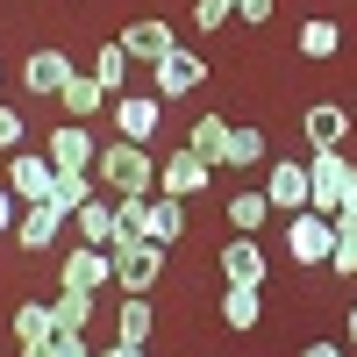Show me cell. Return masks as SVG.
Returning <instances> with one entry per match:
<instances>
[{"label": "cell", "mask_w": 357, "mask_h": 357, "mask_svg": "<svg viewBox=\"0 0 357 357\" xmlns=\"http://www.w3.org/2000/svg\"><path fill=\"white\" fill-rule=\"evenodd\" d=\"M222 279L229 286H264V243L257 236H229L222 243Z\"/></svg>", "instance_id": "cell-13"}, {"label": "cell", "mask_w": 357, "mask_h": 357, "mask_svg": "<svg viewBox=\"0 0 357 357\" xmlns=\"http://www.w3.org/2000/svg\"><path fill=\"white\" fill-rule=\"evenodd\" d=\"M50 186H57V165H50V151H8V193H15L22 207L50 200Z\"/></svg>", "instance_id": "cell-5"}, {"label": "cell", "mask_w": 357, "mask_h": 357, "mask_svg": "<svg viewBox=\"0 0 357 357\" xmlns=\"http://www.w3.org/2000/svg\"><path fill=\"white\" fill-rule=\"evenodd\" d=\"M158 272H165V243H151V236L114 243V286H122V293H151Z\"/></svg>", "instance_id": "cell-3"}, {"label": "cell", "mask_w": 357, "mask_h": 357, "mask_svg": "<svg viewBox=\"0 0 357 357\" xmlns=\"http://www.w3.org/2000/svg\"><path fill=\"white\" fill-rule=\"evenodd\" d=\"M0 151H22V114L0 107Z\"/></svg>", "instance_id": "cell-32"}, {"label": "cell", "mask_w": 357, "mask_h": 357, "mask_svg": "<svg viewBox=\"0 0 357 357\" xmlns=\"http://www.w3.org/2000/svg\"><path fill=\"white\" fill-rule=\"evenodd\" d=\"M186 151H193V158H207V165L222 172V158H229V122H222V114H200L193 136H186Z\"/></svg>", "instance_id": "cell-23"}, {"label": "cell", "mask_w": 357, "mask_h": 357, "mask_svg": "<svg viewBox=\"0 0 357 357\" xmlns=\"http://www.w3.org/2000/svg\"><path fill=\"white\" fill-rule=\"evenodd\" d=\"M0 79H8V72H0Z\"/></svg>", "instance_id": "cell-39"}, {"label": "cell", "mask_w": 357, "mask_h": 357, "mask_svg": "<svg viewBox=\"0 0 357 357\" xmlns=\"http://www.w3.org/2000/svg\"><path fill=\"white\" fill-rule=\"evenodd\" d=\"M72 229H79V243H93V250H114V200H86L79 215H72Z\"/></svg>", "instance_id": "cell-19"}, {"label": "cell", "mask_w": 357, "mask_h": 357, "mask_svg": "<svg viewBox=\"0 0 357 357\" xmlns=\"http://www.w3.org/2000/svg\"><path fill=\"white\" fill-rule=\"evenodd\" d=\"M57 100H65V114H72V122H86V114H100L114 93H107V86L93 79V72H72L65 79V93H57Z\"/></svg>", "instance_id": "cell-20"}, {"label": "cell", "mask_w": 357, "mask_h": 357, "mask_svg": "<svg viewBox=\"0 0 357 357\" xmlns=\"http://www.w3.org/2000/svg\"><path fill=\"white\" fill-rule=\"evenodd\" d=\"M286 250H293V264H329V250H336V222L314 215V207L286 215Z\"/></svg>", "instance_id": "cell-4"}, {"label": "cell", "mask_w": 357, "mask_h": 357, "mask_svg": "<svg viewBox=\"0 0 357 357\" xmlns=\"http://www.w3.org/2000/svg\"><path fill=\"white\" fill-rule=\"evenodd\" d=\"M43 151H50V165H57V172H93V158H100V143L86 136V122H57Z\"/></svg>", "instance_id": "cell-10"}, {"label": "cell", "mask_w": 357, "mask_h": 357, "mask_svg": "<svg viewBox=\"0 0 357 357\" xmlns=\"http://www.w3.org/2000/svg\"><path fill=\"white\" fill-rule=\"evenodd\" d=\"M114 129H122V143H151L158 122H165V100L158 93H114V114H107Z\"/></svg>", "instance_id": "cell-6"}, {"label": "cell", "mask_w": 357, "mask_h": 357, "mask_svg": "<svg viewBox=\"0 0 357 357\" xmlns=\"http://www.w3.org/2000/svg\"><path fill=\"white\" fill-rule=\"evenodd\" d=\"M43 350H50V357H93V350H86V336H72V329H57Z\"/></svg>", "instance_id": "cell-31"}, {"label": "cell", "mask_w": 357, "mask_h": 357, "mask_svg": "<svg viewBox=\"0 0 357 357\" xmlns=\"http://www.w3.org/2000/svg\"><path fill=\"white\" fill-rule=\"evenodd\" d=\"M65 79H72L65 50H29L22 57V86H29V93H65Z\"/></svg>", "instance_id": "cell-16"}, {"label": "cell", "mask_w": 357, "mask_h": 357, "mask_svg": "<svg viewBox=\"0 0 357 357\" xmlns=\"http://www.w3.org/2000/svg\"><path fill=\"white\" fill-rule=\"evenodd\" d=\"M100 357H151V350H143V343H107Z\"/></svg>", "instance_id": "cell-35"}, {"label": "cell", "mask_w": 357, "mask_h": 357, "mask_svg": "<svg viewBox=\"0 0 357 357\" xmlns=\"http://www.w3.org/2000/svg\"><path fill=\"white\" fill-rule=\"evenodd\" d=\"M350 200H357V165H350L343 151H314V158H307V207L336 222Z\"/></svg>", "instance_id": "cell-1"}, {"label": "cell", "mask_w": 357, "mask_h": 357, "mask_svg": "<svg viewBox=\"0 0 357 357\" xmlns=\"http://www.w3.org/2000/svg\"><path fill=\"white\" fill-rule=\"evenodd\" d=\"M200 79H207V57L172 50V57H158V65H151V93H158V100H178V93H193Z\"/></svg>", "instance_id": "cell-9"}, {"label": "cell", "mask_w": 357, "mask_h": 357, "mask_svg": "<svg viewBox=\"0 0 357 357\" xmlns=\"http://www.w3.org/2000/svg\"><path fill=\"white\" fill-rule=\"evenodd\" d=\"M22 357H50V350H43V343H29V350H22Z\"/></svg>", "instance_id": "cell-37"}, {"label": "cell", "mask_w": 357, "mask_h": 357, "mask_svg": "<svg viewBox=\"0 0 357 357\" xmlns=\"http://www.w3.org/2000/svg\"><path fill=\"white\" fill-rule=\"evenodd\" d=\"M264 222H272V200H264V186H243V193L229 200V229H236V236H250V229H264Z\"/></svg>", "instance_id": "cell-24"}, {"label": "cell", "mask_w": 357, "mask_h": 357, "mask_svg": "<svg viewBox=\"0 0 357 357\" xmlns=\"http://www.w3.org/2000/svg\"><path fill=\"white\" fill-rule=\"evenodd\" d=\"M301 357H343V343H301Z\"/></svg>", "instance_id": "cell-36"}, {"label": "cell", "mask_w": 357, "mask_h": 357, "mask_svg": "<svg viewBox=\"0 0 357 357\" xmlns=\"http://www.w3.org/2000/svg\"><path fill=\"white\" fill-rule=\"evenodd\" d=\"M129 50V65H158V57H172L178 50V36H172V22H129L122 36H114Z\"/></svg>", "instance_id": "cell-11"}, {"label": "cell", "mask_w": 357, "mask_h": 357, "mask_svg": "<svg viewBox=\"0 0 357 357\" xmlns=\"http://www.w3.org/2000/svg\"><path fill=\"white\" fill-rule=\"evenodd\" d=\"M65 222H72L65 207L36 200V207H22V222H15V243H22V250H50V243H57V229H65Z\"/></svg>", "instance_id": "cell-15"}, {"label": "cell", "mask_w": 357, "mask_h": 357, "mask_svg": "<svg viewBox=\"0 0 357 357\" xmlns=\"http://www.w3.org/2000/svg\"><path fill=\"white\" fill-rule=\"evenodd\" d=\"M264 200H272V215H301V207H307V165L301 158L264 165Z\"/></svg>", "instance_id": "cell-8"}, {"label": "cell", "mask_w": 357, "mask_h": 357, "mask_svg": "<svg viewBox=\"0 0 357 357\" xmlns=\"http://www.w3.org/2000/svg\"><path fill=\"white\" fill-rule=\"evenodd\" d=\"M65 286H86V293L114 286V250H93V243H72V257H65Z\"/></svg>", "instance_id": "cell-14"}, {"label": "cell", "mask_w": 357, "mask_h": 357, "mask_svg": "<svg viewBox=\"0 0 357 357\" xmlns=\"http://www.w3.org/2000/svg\"><path fill=\"white\" fill-rule=\"evenodd\" d=\"M151 329H158L151 293H122V314H114V343H151Z\"/></svg>", "instance_id": "cell-18"}, {"label": "cell", "mask_w": 357, "mask_h": 357, "mask_svg": "<svg viewBox=\"0 0 357 357\" xmlns=\"http://www.w3.org/2000/svg\"><path fill=\"white\" fill-rule=\"evenodd\" d=\"M350 343H357V301H350Z\"/></svg>", "instance_id": "cell-38"}, {"label": "cell", "mask_w": 357, "mask_h": 357, "mask_svg": "<svg viewBox=\"0 0 357 357\" xmlns=\"http://www.w3.org/2000/svg\"><path fill=\"white\" fill-rule=\"evenodd\" d=\"M143 236L172 250L178 236H186V200H172V193H151V215H143Z\"/></svg>", "instance_id": "cell-17"}, {"label": "cell", "mask_w": 357, "mask_h": 357, "mask_svg": "<svg viewBox=\"0 0 357 357\" xmlns=\"http://www.w3.org/2000/svg\"><path fill=\"white\" fill-rule=\"evenodd\" d=\"M86 72H93V79L107 86V93H122V79H129V50H122V43H100V50H93V65H86Z\"/></svg>", "instance_id": "cell-29"}, {"label": "cell", "mask_w": 357, "mask_h": 357, "mask_svg": "<svg viewBox=\"0 0 357 357\" xmlns=\"http://www.w3.org/2000/svg\"><path fill=\"white\" fill-rule=\"evenodd\" d=\"M50 314H57V329L86 336V321H93V293H86V286H65V293L50 301Z\"/></svg>", "instance_id": "cell-27"}, {"label": "cell", "mask_w": 357, "mask_h": 357, "mask_svg": "<svg viewBox=\"0 0 357 357\" xmlns=\"http://www.w3.org/2000/svg\"><path fill=\"white\" fill-rule=\"evenodd\" d=\"M336 50H343V29H336L329 15H307V22H301V57L321 65V57H336Z\"/></svg>", "instance_id": "cell-25"}, {"label": "cell", "mask_w": 357, "mask_h": 357, "mask_svg": "<svg viewBox=\"0 0 357 357\" xmlns=\"http://www.w3.org/2000/svg\"><path fill=\"white\" fill-rule=\"evenodd\" d=\"M236 15V0H193V29H222Z\"/></svg>", "instance_id": "cell-30"}, {"label": "cell", "mask_w": 357, "mask_h": 357, "mask_svg": "<svg viewBox=\"0 0 357 357\" xmlns=\"http://www.w3.org/2000/svg\"><path fill=\"white\" fill-rule=\"evenodd\" d=\"M50 336H57V314H50L43 301H22V307H15V343L29 350V343H50Z\"/></svg>", "instance_id": "cell-26"}, {"label": "cell", "mask_w": 357, "mask_h": 357, "mask_svg": "<svg viewBox=\"0 0 357 357\" xmlns=\"http://www.w3.org/2000/svg\"><path fill=\"white\" fill-rule=\"evenodd\" d=\"M207 178H215V165H207V158H193L186 143H178V151L158 165V193H172V200H193V193H207Z\"/></svg>", "instance_id": "cell-7"}, {"label": "cell", "mask_w": 357, "mask_h": 357, "mask_svg": "<svg viewBox=\"0 0 357 357\" xmlns=\"http://www.w3.org/2000/svg\"><path fill=\"white\" fill-rule=\"evenodd\" d=\"M229 172H250V165H272V151H264V129H250V122H229V158H222Z\"/></svg>", "instance_id": "cell-22"}, {"label": "cell", "mask_w": 357, "mask_h": 357, "mask_svg": "<svg viewBox=\"0 0 357 357\" xmlns=\"http://www.w3.org/2000/svg\"><path fill=\"white\" fill-rule=\"evenodd\" d=\"M86 200H93V172H57V186H50V207H65V215H79Z\"/></svg>", "instance_id": "cell-28"}, {"label": "cell", "mask_w": 357, "mask_h": 357, "mask_svg": "<svg viewBox=\"0 0 357 357\" xmlns=\"http://www.w3.org/2000/svg\"><path fill=\"white\" fill-rule=\"evenodd\" d=\"M93 172L107 178L114 193H136V200H151V193H158V158L143 151V143H107V151L93 158Z\"/></svg>", "instance_id": "cell-2"}, {"label": "cell", "mask_w": 357, "mask_h": 357, "mask_svg": "<svg viewBox=\"0 0 357 357\" xmlns=\"http://www.w3.org/2000/svg\"><path fill=\"white\" fill-rule=\"evenodd\" d=\"M350 122H357V114H350V107H336V100H314V107L301 114V129H307V143H314V151H343Z\"/></svg>", "instance_id": "cell-12"}, {"label": "cell", "mask_w": 357, "mask_h": 357, "mask_svg": "<svg viewBox=\"0 0 357 357\" xmlns=\"http://www.w3.org/2000/svg\"><path fill=\"white\" fill-rule=\"evenodd\" d=\"M15 222H22V200H15L8 186H0V236H15Z\"/></svg>", "instance_id": "cell-34"}, {"label": "cell", "mask_w": 357, "mask_h": 357, "mask_svg": "<svg viewBox=\"0 0 357 357\" xmlns=\"http://www.w3.org/2000/svg\"><path fill=\"white\" fill-rule=\"evenodd\" d=\"M222 321L250 336L257 321H264V293H257V286H222Z\"/></svg>", "instance_id": "cell-21"}, {"label": "cell", "mask_w": 357, "mask_h": 357, "mask_svg": "<svg viewBox=\"0 0 357 357\" xmlns=\"http://www.w3.org/2000/svg\"><path fill=\"white\" fill-rule=\"evenodd\" d=\"M236 15H243V22H272L279 0H236Z\"/></svg>", "instance_id": "cell-33"}]
</instances>
